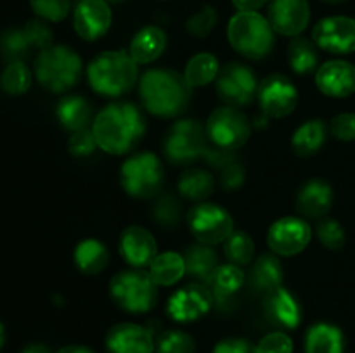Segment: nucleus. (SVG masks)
<instances>
[{"mask_svg": "<svg viewBox=\"0 0 355 353\" xmlns=\"http://www.w3.org/2000/svg\"><path fill=\"white\" fill-rule=\"evenodd\" d=\"M110 294L114 303L128 314H146L158 301V287L149 272L141 269L116 273L110 282Z\"/></svg>", "mask_w": 355, "mask_h": 353, "instance_id": "423d86ee", "label": "nucleus"}, {"mask_svg": "<svg viewBox=\"0 0 355 353\" xmlns=\"http://www.w3.org/2000/svg\"><path fill=\"white\" fill-rule=\"evenodd\" d=\"M0 83H2L3 90L10 96H21L26 92L31 85V73L26 66L21 61H14L3 69L2 76H0Z\"/></svg>", "mask_w": 355, "mask_h": 353, "instance_id": "c9c22d12", "label": "nucleus"}, {"mask_svg": "<svg viewBox=\"0 0 355 353\" xmlns=\"http://www.w3.org/2000/svg\"><path fill=\"white\" fill-rule=\"evenodd\" d=\"M24 37H26L30 47L40 48L45 51L52 45V30L40 19H31L28 21L26 26L23 28Z\"/></svg>", "mask_w": 355, "mask_h": 353, "instance_id": "79ce46f5", "label": "nucleus"}, {"mask_svg": "<svg viewBox=\"0 0 355 353\" xmlns=\"http://www.w3.org/2000/svg\"><path fill=\"white\" fill-rule=\"evenodd\" d=\"M107 353H153L155 339L151 331L137 324H118L106 336Z\"/></svg>", "mask_w": 355, "mask_h": 353, "instance_id": "a211bd4d", "label": "nucleus"}, {"mask_svg": "<svg viewBox=\"0 0 355 353\" xmlns=\"http://www.w3.org/2000/svg\"><path fill=\"white\" fill-rule=\"evenodd\" d=\"M3 341H6V331H3V325L0 322V348L3 346Z\"/></svg>", "mask_w": 355, "mask_h": 353, "instance_id": "864d4df0", "label": "nucleus"}, {"mask_svg": "<svg viewBox=\"0 0 355 353\" xmlns=\"http://www.w3.org/2000/svg\"><path fill=\"white\" fill-rule=\"evenodd\" d=\"M257 352L259 353H291L293 352V341L290 336L284 332H270L262 341L257 345Z\"/></svg>", "mask_w": 355, "mask_h": 353, "instance_id": "a18cd8bd", "label": "nucleus"}, {"mask_svg": "<svg viewBox=\"0 0 355 353\" xmlns=\"http://www.w3.org/2000/svg\"><path fill=\"white\" fill-rule=\"evenodd\" d=\"M224 253L229 263H234L238 266L248 265V263H252L253 255H255V244H253V239L245 232H232L225 239Z\"/></svg>", "mask_w": 355, "mask_h": 353, "instance_id": "f704fd0d", "label": "nucleus"}, {"mask_svg": "<svg viewBox=\"0 0 355 353\" xmlns=\"http://www.w3.org/2000/svg\"><path fill=\"white\" fill-rule=\"evenodd\" d=\"M158 353H194L196 343L184 331H165L156 341Z\"/></svg>", "mask_w": 355, "mask_h": 353, "instance_id": "e433bc0d", "label": "nucleus"}, {"mask_svg": "<svg viewBox=\"0 0 355 353\" xmlns=\"http://www.w3.org/2000/svg\"><path fill=\"white\" fill-rule=\"evenodd\" d=\"M137 62L123 51L101 52L90 61L87 78L90 87L103 97H120L137 83Z\"/></svg>", "mask_w": 355, "mask_h": 353, "instance_id": "7ed1b4c3", "label": "nucleus"}, {"mask_svg": "<svg viewBox=\"0 0 355 353\" xmlns=\"http://www.w3.org/2000/svg\"><path fill=\"white\" fill-rule=\"evenodd\" d=\"M156 221L165 227H173L180 220V206L172 196H165L155 206Z\"/></svg>", "mask_w": 355, "mask_h": 353, "instance_id": "c03bdc74", "label": "nucleus"}, {"mask_svg": "<svg viewBox=\"0 0 355 353\" xmlns=\"http://www.w3.org/2000/svg\"><path fill=\"white\" fill-rule=\"evenodd\" d=\"M92 132L103 151L121 156L137 147L144 137L146 121L137 106L130 102H114L97 114Z\"/></svg>", "mask_w": 355, "mask_h": 353, "instance_id": "f257e3e1", "label": "nucleus"}, {"mask_svg": "<svg viewBox=\"0 0 355 353\" xmlns=\"http://www.w3.org/2000/svg\"><path fill=\"white\" fill-rule=\"evenodd\" d=\"M218 97L231 107H243L252 102L259 92V83L253 69L241 62L222 66L215 78Z\"/></svg>", "mask_w": 355, "mask_h": 353, "instance_id": "9d476101", "label": "nucleus"}, {"mask_svg": "<svg viewBox=\"0 0 355 353\" xmlns=\"http://www.w3.org/2000/svg\"><path fill=\"white\" fill-rule=\"evenodd\" d=\"M315 45L331 54H350L355 51V21L345 16L324 17L312 30Z\"/></svg>", "mask_w": 355, "mask_h": 353, "instance_id": "2eb2a0df", "label": "nucleus"}, {"mask_svg": "<svg viewBox=\"0 0 355 353\" xmlns=\"http://www.w3.org/2000/svg\"><path fill=\"white\" fill-rule=\"evenodd\" d=\"M58 353H94V352L90 348H87V346L73 345V346H64V348L59 350Z\"/></svg>", "mask_w": 355, "mask_h": 353, "instance_id": "603ef678", "label": "nucleus"}, {"mask_svg": "<svg viewBox=\"0 0 355 353\" xmlns=\"http://www.w3.org/2000/svg\"><path fill=\"white\" fill-rule=\"evenodd\" d=\"M311 239L312 228L304 218L284 217L270 225L267 244L276 255L293 256L304 251Z\"/></svg>", "mask_w": 355, "mask_h": 353, "instance_id": "ddd939ff", "label": "nucleus"}, {"mask_svg": "<svg viewBox=\"0 0 355 353\" xmlns=\"http://www.w3.org/2000/svg\"><path fill=\"white\" fill-rule=\"evenodd\" d=\"M186 273V260L179 253H162L156 255L149 265V275L156 286H173Z\"/></svg>", "mask_w": 355, "mask_h": 353, "instance_id": "c85d7f7f", "label": "nucleus"}, {"mask_svg": "<svg viewBox=\"0 0 355 353\" xmlns=\"http://www.w3.org/2000/svg\"><path fill=\"white\" fill-rule=\"evenodd\" d=\"M30 48L23 30H7L0 37V51H2L3 57L10 59L12 62L23 59Z\"/></svg>", "mask_w": 355, "mask_h": 353, "instance_id": "4c0bfd02", "label": "nucleus"}, {"mask_svg": "<svg viewBox=\"0 0 355 353\" xmlns=\"http://www.w3.org/2000/svg\"><path fill=\"white\" fill-rule=\"evenodd\" d=\"M315 85L328 97H349L355 92V66L347 61H329L318 69Z\"/></svg>", "mask_w": 355, "mask_h": 353, "instance_id": "aec40b11", "label": "nucleus"}, {"mask_svg": "<svg viewBox=\"0 0 355 353\" xmlns=\"http://www.w3.org/2000/svg\"><path fill=\"white\" fill-rule=\"evenodd\" d=\"M214 305V294L205 284H189L177 291L166 305L170 318L175 322H194L207 315Z\"/></svg>", "mask_w": 355, "mask_h": 353, "instance_id": "4468645a", "label": "nucleus"}, {"mask_svg": "<svg viewBox=\"0 0 355 353\" xmlns=\"http://www.w3.org/2000/svg\"><path fill=\"white\" fill-rule=\"evenodd\" d=\"M227 38L232 48L248 59L267 57L274 47V30L259 12H238L231 17Z\"/></svg>", "mask_w": 355, "mask_h": 353, "instance_id": "39448f33", "label": "nucleus"}, {"mask_svg": "<svg viewBox=\"0 0 355 353\" xmlns=\"http://www.w3.org/2000/svg\"><path fill=\"white\" fill-rule=\"evenodd\" d=\"M243 284H245V272L241 270V266L227 263V265H218L215 269L214 275L210 277L207 286L210 287L211 294H214V301L225 303V301L231 300L232 294L241 289Z\"/></svg>", "mask_w": 355, "mask_h": 353, "instance_id": "b1692460", "label": "nucleus"}, {"mask_svg": "<svg viewBox=\"0 0 355 353\" xmlns=\"http://www.w3.org/2000/svg\"><path fill=\"white\" fill-rule=\"evenodd\" d=\"M288 61L298 75H311L315 71L319 64V54L315 45L309 38L293 37V40L288 45Z\"/></svg>", "mask_w": 355, "mask_h": 353, "instance_id": "473e14b6", "label": "nucleus"}, {"mask_svg": "<svg viewBox=\"0 0 355 353\" xmlns=\"http://www.w3.org/2000/svg\"><path fill=\"white\" fill-rule=\"evenodd\" d=\"M243 182V168L236 163H231L224 168V176H222V183H224L225 189H236L238 185H241Z\"/></svg>", "mask_w": 355, "mask_h": 353, "instance_id": "09e8293b", "label": "nucleus"}, {"mask_svg": "<svg viewBox=\"0 0 355 353\" xmlns=\"http://www.w3.org/2000/svg\"><path fill=\"white\" fill-rule=\"evenodd\" d=\"M250 282L259 293L267 294L283 284V265L274 255H262L253 263Z\"/></svg>", "mask_w": 355, "mask_h": 353, "instance_id": "bb28decb", "label": "nucleus"}, {"mask_svg": "<svg viewBox=\"0 0 355 353\" xmlns=\"http://www.w3.org/2000/svg\"><path fill=\"white\" fill-rule=\"evenodd\" d=\"M58 120L66 130L69 132H80L85 130L89 127V123L92 121V109H90V104L87 102V99L80 96H68L64 99H61V102L58 104Z\"/></svg>", "mask_w": 355, "mask_h": 353, "instance_id": "a878e982", "label": "nucleus"}, {"mask_svg": "<svg viewBox=\"0 0 355 353\" xmlns=\"http://www.w3.org/2000/svg\"><path fill=\"white\" fill-rule=\"evenodd\" d=\"M121 185L132 197L149 199L162 190L165 182L162 161L156 154L141 152L123 163L120 170Z\"/></svg>", "mask_w": 355, "mask_h": 353, "instance_id": "6e6552de", "label": "nucleus"}, {"mask_svg": "<svg viewBox=\"0 0 355 353\" xmlns=\"http://www.w3.org/2000/svg\"><path fill=\"white\" fill-rule=\"evenodd\" d=\"M184 260H186V273L205 284H208L215 269L218 266L217 253L210 248V244H203V242L189 246L186 249Z\"/></svg>", "mask_w": 355, "mask_h": 353, "instance_id": "cd10ccee", "label": "nucleus"}, {"mask_svg": "<svg viewBox=\"0 0 355 353\" xmlns=\"http://www.w3.org/2000/svg\"><path fill=\"white\" fill-rule=\"evenodd\" d=\"M269 0H232V3H234L239 12H257Z\"/></svg>", "mask_w": 355, "mask_h": 353, "instance_id": "8fccbe9b", "label": "nucleus"}, {"mask_svg": "<svg viewBox=\"0 0 355 353\" xmlns=\"http://www.w3.org/2000/svg\"><path fill=\"white\" fill-rule=\"evenodd\" d=\"M218 71H220V66H218L217 57L203 52V54L194 55L187 62L184 76L191 87H205L217 78Z\"/></svg>", "mask_w": 355, "mask_h": 353, "instance_id": "72a5a7b5", "label": "nucleus"}, {"mask_svg": "<svg viewBox=\"0 0 355 353\" xmlns=\"http://www.w3.org/2000/svg\"><path fill=\"white\" fill-rule=\"evenodd\" d=\"M215 23H217V12H215V9L211 6H205L200 12L189 17L186 26L191 35H194L198 38H205L214 30Z\"/></svg>", "mask_w": 355, "mask_h": 353, "instance_id": "a19ab883", "label": "nucleus"}, {"mask_svg": "<svg viewBox=\"0 0 355 353\" xmlns=\"http://www.w3.org/2000/svg\"><path fill=\"white\" fill-rule=\"evenodd\" d=\"M267 19L279 35L298 37L307 28L311 7L307 0H269Z\"/></svg>", "mask_w": 355, "mask_h": 353, "instance_id": "dca6fc26", "label": "nucleus"}, {"mask_svg": "<svg viewBox=\"0 0 355 353\" xmlns=\"http://www.w3.org/2000/svg\"><path fill=\"white\" fill-rule=\"evenodd\" d=\"M215 189V180L210 172L201 168L187 170L179 180V192L189 201L203 203L208 196H211Z\"/></svg>", "mask_w": 355, "mask_h": 353, "instance_id": "2f4dec72", "label": "nucleus"}, {"mask_svg": "<svg viewBox=\"0 0 355 353\" xmlns=\"http://www.w3.org/2000/svg\"><path fill=\"white\" fill-rule=\"evenodd\" d=\"M191 89L186 76L173 69H149L139 83L146 109L159 118H175L187 109Z\"/></svg>", "mask_w": 355, "mask_h": 353, "instance_id": "f03ea898", "label": "nucleus"}, {"mask_svg": "<svg viewBox=\"0 0 355 353\" xmlns=\"http://www.w3.org/2000/svg\"><path fill=\"white\" fill-rule=\"evenodd\" d=\"M260 109L269 118H284L295 111L298 104L297 87L284 75H269L259 85L257 92Z\"/></svg>", "mask_w": 355, "mask_h": 353, "instance_id": "f8f14e48", "label": "nucleus"}, {"mask_svg": "<svg viewBox=\"0 0 355 353\" xmlns=\"http://www.w3.org/2000/svg\"><path fill=\"white\" fill-rule=\"evenodd\" d=\"M324 2H331V3H335V2H342V0H324Z\"/></svg>", "mask_w": 355, "mask_h": 353, "instance_id": "6e6d98bb", "label": "nucleus"}, {"mask_svg": "<svg viewBox=\"0 0 355 353\" xmlns=\"http://www.w3.org/2000/svg\"><path fill=\"white\" fill-rule=\"evenodd\" d=\"M106 2H107V3H110V2H111V3H120V2H123V0H106Z\"/></svg>", "mask_w": 355, "mask_h": 353, "instance_id": "5fc2aeb1", "label": "nucleus"}, {"mask_svg": "<svg viewBox=\"0 0 355 353\" xmlns=\"http://www.w3.org/2000/svg\"><path fill=\"white\" fill-rule=\"evenodd\" d=\"M76 266L87 275H97L110 263V251L106 246L96 239H85L75 249Z\"/></svg>", "mask_w": 355, "mask_h": 353, "instance_id": "c756f323", "label": "nucleus"}, {"mask_svg": "<svg viewBox=\"0 0 355 353\" xmlns=\"http://www.w3.org/2000/svg\"><path fill=\"white\" fill-rule=\"evenodd\" d=\"M96 147H99L96 141V135H94V132L89 130V128L75 132L68 142L69 152H71L73 156H78V158L92 154V152L96 151Z\"/></svg>", "mask_w": 355, "mask_h": 353, "instance_id": "37998d69", "label": "nucleus"}, {"mask_svg": "<svg viewBox=\"0 0 355 353\" xmlns=\"http://www.w3.org/2000/svg\"><path fill=\"white\" fill-rule=\"evenodd\" d=\"M156 251H158L156 239L144 227L132 225L121 232L120 255L123 256L128 265L135 266V269H144V266L151 265L153 260L156 258L158 255Z\"/></svg>", "mask_w": 355, "mask_h": 353, "instance_id": "6ab92c4d", "label": "nucleus"}, {"mask_svg": "<svg viewBox=\"0 0 355 353\" xmlns=\"http://www.w3.org/2000/svg\"><path fill=\"white\" fill-rule=\"evenodd\" d=\"M30 6L38 17L59 23L69 14V0H30Z\"/></svg>", "mask_w": 355, "mask_h": 353, "instance_id": "58836bf2", "label": "nucleus"}, {"mask_svg": "<svg viewBox=\"0 0 355 353\" xmlns=\"http://www.w3.org/2000/svg\"><path fill=\"white\" fill-rule=\"evenodd\" d=\"M111 21L113 14L106 0H80L73 16L76 33L87 42L104 37L111 28Z\"/></svg>", "mask_w": 355, "mask_h": 353, "instance_id": "f3484780", "label": "nucleus"}, {"mask_svg": "<svg viewBox=\"0 0 355 353\" xmlns=\"http://www.w3.org/2000/svg\"><path fill=\"white\" fill-rule=\"evenodd\" d=\"M333 206V189L328 182L314 179L300 187L295 199V208L298 213L311 220H321L329 213Z\"/></svg>", "mask_w": 355, "mask_h": 353, "instance_id": "412c9836", "label": "nucleus"}, {"mask_svg": "<svg viewBox=\"0 0 355 353\" xmlns=\"http://www.w3.org/2000/svg\"><path fill=\"white\" fill-rule=\"evenodd\" d=\"M187 225L198 242L218 244L232 234V218L224 208L214 203H200L187 213Z\"/></svg>", "mask_w": 355, "mask_h": 353, "instance_id": "9b49d317", "label": "nucleus"}, {"mask_svg": "<svg viewBox=\"0 0 355 353\" xmlns=\"http://www.w3.org/2000/svg\"><path fill=\"white\" fill-rule=\"evenodd\" d=\"M163 151L172 165H189L201 156H211L207 132L196 120L175 121L166 132Z\"/></svg>", "mask_w": 355, "mask_h": 353, "instance_id": "0eeeda50", "label": "nucleus"}, {"mask_svg": "<svg viewBox=\"0 0 355 353\" xmlns=\"http://www.w3.org/2000/svg\"><path fill=\"white\" fill-rule=\"evenodd\" d=\"M250 121L238 107H218L207 121V135L218 149L232 151L241 147L250 138Z\"/></svg>", "mask_w": 355, "mask_h": 353, "instance_id": "1a4fd4ad", "label": "nucleus"}, {"mask_svg": "<svg viewBox=\"0 0 355 353\" xmlns=\"http://www.w3.org/2000/svg\"><path fill=\"white\" fill-rule=\"evenodd\" d=\"M318 237L328 249H340L345 244V230L333 218H321L318 221Z\"/></svg>", "mask_w": 355, "mask_h": 353, "instance_id": "ea45409f", "label": "nucleus"}, {"mask_svg": "<svg viewBox=\"0 0 355 353\" xmlns=\"http://www.w3.org/2000/svg\"><path fill=\"white\" fill-rule=\"evenodd\" d=\"M331 134L335 135L336 138H340V141H355V114H338V116L331 121Z\"/></svg>", "mask_w": 355, "mask_h": 353, "instance_id": "49530a36", "label": "nucleus"}, {"mask_svg": "<svg viewBox=\"0 0 355 353\" xmlns=\"http://www.w3.org/2000/svg\"><path fill=\"white\" fill-rule=\"evenodd\" d=\"M214 353H259L257 346L243 338H227L217 343Z\"/></svg>", "mask_w": 355, "mask_h": 353, "instance_id": "de8ad7c7", "label": "nucleus"}, {"mask_svg": "<svg viewBox=\"0 0 355 353\" xmlns=\"http://www.w3.org/2000/svg\"><path fill=\"white\" fill-rule=\"evenodd\" d=\"M21 353H51V350L42 343H33V345H28Z\"/></svg>", "mask_w": 355, "mask_h": 353, "instance_id": "3c124183", "label": "nucleus"}, {"mask_svg": "<svg viewBox=\"0 0 355 353\" xmlns=\"http://www.w3.org/2000/svg\"><path fill=\"white\" fill-rule=\"evenodd\" d=\"M263 314L266 318L279 329H297L302 320L300 305L284 287L269 291L263 298Z\"/></svg>", "mask_w": 355, "mask_h": 353, "instance_id": "4be33fe9", "label": "nucleus"}, {"mask_svg": "<svg viewBox=\"0 0 355 353\" xmlns=\"http://www.w3.org/2000/svg\"><path fill=\"white\" fill-rule=\"evenodd\" d=\"M35 76L44 89L66 92L75 87L82 76V59L66 45H51L38 54Z\"/></svg>", "mask_w": 355, "mask_h": 353, "instance_id": "20e7f679", "label": "nucleus"}, {"mask_svg": "<svg viewBox=\"0 0 355 353\" xmlns=\"http://www.w3.org/2000/svg\"><path fill=\"white\" fill-rule=\"evenodd\" d=\"M326 141V125L322 120H311L302 125L291 138L293 151L302 158L315 154Z\"/></svg>", "mask_w": 355, "mask_h": 353, "instance_id": "7c9ffc66", "label": "nucleus"}, {"mask_svg": "<svg viewBox=\"0 0 355 353\" xmlns=\"http://www.w3.org/2000/svg\"><path fill=\"white\" fill-rule=\"evenodd\" d=\"M166 47V35L158 26H146L134 37L130 44V55L137 64L156 61Z\"/></svg>", "mask_w": 355, "mask_h": 353, "instance_id": "5701e85b", "label": "nucleus"}, {"mask_svg": "<svg viewBox=\"0 0 355 353\" xmlns=\"http://www.w3.org/2000/svg\"><path fill=\"white\" fill-rule=\"evenodd\" d=\"M305 352L307 353H343L345 352V339L343 332L336 325L315 324L312 325L305 336Z\"/></svg>", "mask_w": 355, "mask_h": 353, "instance_id": "393cba45", "label": "nucleus"}]
</instances>
